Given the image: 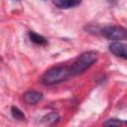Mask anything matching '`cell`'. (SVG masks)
<instances>
[{"label":"cell","mask_w":127,"mask_h":127,"mask_svg":"<svg viewBox=\"0 0 127 127\" xmlns=\"http://www.w3.org/2000/svg\"><path fill=\"white\" fill-rule=\"evenodd\" d=\"M72 76L70 66L68 65H57L49 68L41 77V81L45 85H53L66 80Z\"/></svg>","instance_id":"cell-1"},{"label":"cell","mask_w":127,"mask_h":127,"mask_svg":"<svg viewBox=\"0 0 127 127\" xmlns=\"http://www.w3.org/2000/svg\"><path fill=\"white\" fill-rule=\"evenodd\" d=\"M97 58H98V53L95 51H87L80 54L73 62V64L69 65L72 76L84 72L96 62Z\"/></svg>","instance_id":"cell-2"},{"label":"cell","mask_w":127,"mask_h":127,"mask_svg":"<svg viewBox=\"0 0 127 127\" xmlns=\"http://www.w3.org/2000/svg\"><path fill=\"white\" fill-rule=\"evenodd\" d=\"M101 34L106 39L115 42L127 40V29L121 26H116V25L106 26L101 29Z\"/></svg>","instance_id":"cell-3"},{"label":"cell","mask_w":127,"mask_h":127,"mask_svg":"<svg viewBox=\"0 0 127 127\" xmlns=\"http://www.w3.org/2000/svg\"><path fill=\"white\" fill-rule=\"evenodd\" d=\"M109 51L116 57L127 60V45L121 42H114L109 45Z\"/></svg>","instance_id":"cell-4"},{"label":"cell","mask_w":127,"mask_h":127,"mask_svg":"<svg viewBox=\"0 0 127 127\" xmlns=\"http://www.w3.org/2000/svg\"><path fill=\"white\" fill-rule=\"evenodd\" d=\"M43 94L36 90H29L23 94V99L27 104H36L42 100Z\"/></svg>","instance_id":"cell-5"},{"label":"cell","mask_w":127,"mask_h":127,"mask_svg":"<svg viewBox=\"0 0 127 127\" xmlns=\"http://www.w3.org/2000/svg\"><path fill=\"white\" fill-rule=\"evenodd\" d=\"M82 0H53V3L56 7L60 9H68L75 6H78Z\"/></svg>","instance_id":"cell-6"},{"label":"cell","mask_w":127,"mask_h":127,"mask_svg":"<svg viewBox=\"0 0 127 127\" xmlns=\"http://www.w3.org/2000/svg\"><path fill=\"white\" fill-rule=\"evenodd\" d=\"M29 37H30V40L35 43L36 45H39V46H46L48 44V41L46 40V38H44L43 36L33 32V31H30L29 32Z\"/></svg>","instance_id":"cell-7"},{"label":"cell","mask_w":127,"mask_h":127,"mask_svg":"<svg viewBox=\"0 0 127 127\" xmlns=\"http://www.w3.org/2000/svg\"><path fill=\"white\" fill-rule=\"evenodd\" d=\"M60 120V116L57 112H51L43 117V122L48 125H53Z\"/></svg>","instance_id":"cell-8"},{"label":"cell","mask_w":127,"mask_h":127,"mask_svg":"<svg viewBox=\"0 0 127 127\" xmlns=\"http://www.w3.org/2000/svg\"><path fill=\"white\" fill-rule=\"evenodd\" d=\"M11 114L13 116L14 119H17V120H25V115L24 113L16 106H12L11 107Z\"/></svg>","instance_id":"cell-9"},{"label":"cell","mask_w":127,"mask_h":127,"mask_svg":"<svg viewBox=\"0 0 127 127\" xmlns=\"http://www.w3.org/2000/svg\"><path fill=\"white\" fill-rule=\"evenodd\" d=\"M122 122L121 120L119 119H116V118H111V119H108L106 122H104L103 124L105 126H110V125H120Z\"/></svg>","instance_id":"cell-10"},{"label":"cell","mask_w":127,"mask_h":127,"mask_svg":"<svg viewBox=\"0 0 127 127\" xmlns=\"http://www.w3.org/2000/svg\"><path fill=\"white\" fill-rule=\"evenodd\" d=\"M15 1H19V0H15Z\"/></svg>","instance_id":"cell-11"}]
</instances>
